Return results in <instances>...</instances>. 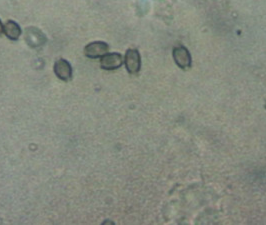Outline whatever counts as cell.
<instances>
[{"label": "cell", "mask_w": 266, "mask_h": 225, "mask_svg": "<svg viewBox=\"0 0 266 225\" xmlns=\"http://www.w3.org/2000/svg\"><path fill=\"white\" fill-rule=\"evenodd\" d=\"M265 108H266V105H265Z\"/></svg>", "instance_id": "cell-9"}, {"label": "cell", "mask_w": 266, "mask_h": 225, "mask_svg": "<svg viewBox=\"0 0 266 225\" xmlns=\"http://www.w3.org/2000/svg\"><path fill=\"white\" fill-rule=\"evenodd\" d=\"M25 41L31 48H39L46 42V36L38 28L28 27L25 30Z\"/></svg>", "instance_id": "cell-1"}, {"label": "cell", "mask_w": 266, "mask_h": 225, "mask_svg": "<svg viewBox=\"0 0 266 225\" xmlns=\"http://www.w3.org/2000/svg\"><path fill=\"white\" fill-rule=\"evenodd\" d=\"M3 32L10 40H17L21 35V28L15 21L9 20L3 25Z\"/></svg>", "instance_id": "cell-7"}, {"label": "cell", "mask_w": 266, "mask_h": 225, "mask_svg": "<svg viewBox=\"0 0 266 225\" xmlns=\"http://www.w3.org/2000/svg\"><path fill=\"white\" fill-rule=\"evenodd\" d=\"M54 72L56 76L63 81H68L72 77L71 65L65 59H59L55 62Z\"/></svg>", "instance_id": "cell-6"}, {"label": "cell", "mask_w": 266, "mask_h": 225, "mask_svg": "<svg viewBox=\"0 0 266 225\" xmlns=\"http://www.w3.org/2000/svg\"><path fill=\"white\" fill-rule=\"evenodd\" d=\"M3 32V25H2V23H1V20H0V35H1V33Z\"/></svg>", "instance_id": "cell-8"}, {"label": "cell", "mask_w": 266, "mask_h": 225, "mask_svg": "<svg viewBox=\"0 0 266 225\" xmlns=\"http://www.w3.org/2000/svg\"><path fill=\"white\" fill-rule=\"evenodd\" d=\"M173 58L182 69H186L191 65V56L185 47H175L173 49Z\"/></svg>", "instance_id": "cell-5"}, {"label": "cell", "mask_w": 266, "mask_h": 225, "mask_svg": "<svg viewBox=\"0 0 266 225\" xmlns=\"http://www.w3.org/2000/svg\"><path fill=\"white\" fill-rule=\"evenodd\" d=\"M141 60L139 52L136 49H129L125 54V66L129 73L135 74L140 70Z\"/></svg>", "instance_id": "cell-2"}, {"label": "cell", "mask_w": 266, "mask_h": 225, "mask_svg": "<svg viewBox=\"0 0 266 225\" xmlns=\"http://www.w3.org/2000/svg\"><path fill=\"white\" fill-rule=\"evenodd\" d=\"M108 51V45L102 41H95L89 43L85 49L84 53L89 58H98L105 55Z\"/></svg>", "instance_id": "cell-4"}, {"label": "cell", "mask_w": 266, "mask_h": 225, "mask_svg": "<svg viewBox=\"0 0 266 225\" xmlns=\"http://www.w3.org/2000/svg\"><path fill=\"white\" fill-rule=\"evenodd\" d=\"M123 63L122 56L119 53H106L100 59V66L105 70H114L119 68Z\"/></svg>", "instance_id": "cell-3"}]
</instances>
